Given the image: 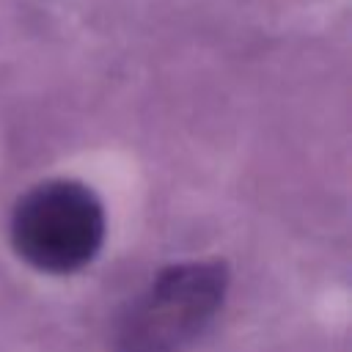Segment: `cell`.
Returning <instances> with one entry per match:
<instances>
[{"mask_svg": "<svg viewBox=\"0 0 352 352\" xmlns=\"http://www.w3.org/2000/svg\"><path fill=\"white\" fill-rule=\"evenodd\" d=\"M228 292V267L182 261L160 270L126 305L116 330L118 352H182L220 314Z\"/></svg>", "mask_w": 352, "mask_h": 352, "instance_id": "6da1fadb", "label": "cell"}, {"mask_svg": "<svg viewBox=\"0 0 352 352\" xmlns=\"http://www.w3.org/2000/svg\"><path fill=\"white\" fill-rule=\"evenodd\" d=\"M102 242L104 206L82 182H41L11 212V245L38 272L72 275L96 258Z\"/></svg>", "mask_w": 352, "mask_h": 352, "instance_id": "7a4b0ae2", "label": "cell"}]
</instances>
